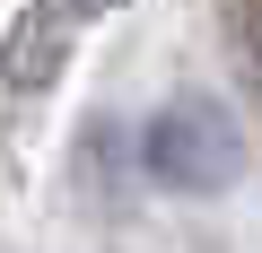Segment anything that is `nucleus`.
I'll return each instance as SVG.
<instances>
[{
    "mask_svg": "<svg viewBox=\"0 0 262 253\" xmlns=\"http://www.w3.org/2000/svg\"><path fill=\"white\" fill-rule=\"evenodd\" d=\"M149 175L175 183V192H227L245 175V131L227 122L219 96H175L149 113V140H140Z\"/></svg>",
    "mask_w": 262,
    "mask_h": 253,
    "instance_id": "nucleus-1",
    "label": "nucleus"
}]
</instances>
